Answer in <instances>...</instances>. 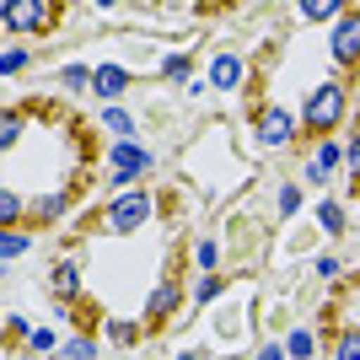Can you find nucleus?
I'll use <instances>...</instances> for the list:
<instances>
[{
	"mask_svg": "<svg viewBox=\"0 0 360 360\" xmlns=\"http://www.w3.org/2000/svg\"><path fill=\"white\" fill-rule=\"evenodd\" d=\"M6 22H11V27H49V6L44 0H27V6H6Z\"/></svg>",
	"mask_w": 360,
	"mask_h": 360,
	"instance_id": "obj_6",
	"label": "nucleus"
},
{
	"mask_svg": "<svg viewBox=\"0 0 360 360\" xmlns=\"http://www.w3.org/2000/svg\"><path fill=\"white\" fill-rule=\"evenodd\" d=\"M333 60L339 65L360 60V22H339V32H333Z\"/></svg>",
	"mask_w": 360,
	"mask_h": 360,
	"instance_id": "obj_5",
	"label": "nucleus"
},
{
	"mask_svg": "<svg viewBox=\"0 0 360 360\" xmlns=\"http://www.w3.org/2000/svg\"><path fill=\"white\" fill-rule=\"evenodd\" d=\"M333 360H360V328H349L345 339H339V349H333Z\"/></svg>",
	"mask_w": 360,
	"mask_h": 360,
	"instance_id": "obj_10",
	"label": "nucleus"
},
{
	"mask_svg": "<svg viewBox=\"0 0 360 360\" xmlns=\"http://www.w3.org/2000/svg\"><path fill=\"white\" fill-rule=\"evenodd\" d=\"M333 162H339V146H323V150L312 156V178H328V167H333Z\"/></svg>",
	"mask_w": 360,
	"mask_h": 360,
	"instance_id": "obj_11",
	"label": "nucleus"
},
{
	"mask_svg": "<svg viewBox=\"0 0 360 360\" xmlns=\"http://www.w3.org/2000/svg\"><path fill=\"white\" fill-rule=\"evenodd\" d=\"M0 253H6V258H22V253H27V237H16V231H6V242H0Z\"/></svg>",
	"mask_w": 360,
	"mask_h": 360,
	"instance_id": "obj_16",
	"label": "nucleus"
},
{
	"mask_svg": "<svg viewBox=\"0 0 360 360\" xmlns=\"http://www.w3.org/2000/svg\"><path fill=\"white\" fill-rule=\"evenodd\" d=\"M91 81H97V91H103V97H119V91L129 86V75H124L119 65H103V70L91 75Z\"/></svg>",
	"mask_w": 360,
	"mask_h": 360,
	"instance_id": "obj_7",
	"label": "nucleus"
},
{
	"mask_svg": "<svg viewBox=\"0 0 360 360\" xmlns=\"http://www.w3.org/2000/svg\"><path fill=\"white\" fill-rule=\"evenodd\" d=\"M258 360H285V349H280V345H269V349H264Z\"/></svg>",
	"mask_w": 360,
	"mask_h": 360,
	"instance_id": "obj_20",
	"label": "nucleus"
},
{
	"mask_svg": "<svg viewBox=\"0 0 360 360\" xmlns=\"http://www.w3.org/2000/svg\"><path fill=\"white\" fill-rule=\"evenodd\" d=\"M150 221V194H119L113 199V210H108V226L119 231V237H129L135 226Z\"/></svg>",
	"mask_w": 360,
	"mask_h": 360,
	"instance_id": "obj_1",
	"label": "nucleus"
},
{
	"mask_svg": "<svg viewBox=\"0 0 360 360\" xmlns=\"http://www.w3.org/2000/svg\"><path fill=\"white\" fill-rule=\"evenodd\" d=\"M349 162H355V172H360V135L349 140Z\"/></svg>",
	"mask_w": 360,
	"mask_h": 360,
	"instance_id": "obj_21",
	"label": "nucleus"
},
{
	"mask_svg": "<svg viewBox=\"0 0 360 360\" xmlns=\"http://www.w3.org/2000/svg\"><path fill=\"white\" fill-rule=\"evenodd\" d=\"M22 65H27V49H6V60H0V70H6V75H16Z\"/></svg>",
	"mask_w": 360,
	"mask_h": 360,
	"instance_id": "obj_14",
	"label": "nucleus"
},
{
	"mask_svg": "<svg viewBox=\"0 0 360 360\" xmlns=\"http://www.w3.org/2000/svg\"><path fill=\"white\" fill-rule=\"evenodd\" d=\"M16 215H22V199L6 188V194H0V221H16Z\"/></svg>",
	"mask_w": 360,
	"mask_h": 360,
	"instance_id": "obj_15",
	"label": "nucleus"
},
{
	"mask_svg": "<svg viewBox=\"0 0 360 360\" xmlns=\"http://www.w3.org/2000/svg\"><path fill=\"white\" fill-rule=\"evenodd\" d=\"M183 360H194V355H183Z\"/></svg>",
	"mask_w": 360,
	"mask_h": 360,
	"instance_id": "obj_22",
	"label": "nucleus"
},
{
	"mask_svg": "<svg viewBox=\"0 0 360 360\" xmlns=\"http://www.w3.org/2000/svg\"><path fill=\"white\" fill-rule=\"evenodd\" d=\"M339 113H345V91L339 86H317L312 97H307V124H312V129L339 124Z\"/></svg>",
	"mask_w": 360,
	"mask_h": 360,
	"instance_id": "obj_2",
	"label": "nucleus"
},
{
	"mask_svg": "<svg viewBox=\"0 0 360 360\" xmlns=\"http://www.w3.org/2000/svg\"><path fill=\"white\" fill-rule=\"evenodd\" d=\"M210 81H215V86H237V81H242V65H237V54H221V60H215V70H210Z\"/></svg>",
	"mask_w": 360,
	"mask_h": 360,
	"instance_id": "obj_8",
	"label": "nucleus"
},
{
	"mask_svg": "<svg viewBox=\"0 0 360 360\" xmlns=\"http://www.w3.org/2000/svg\"><path fill=\"white\" fill-rule=\"evenodd\" d=\"M172 307H178V285H162L156 296H150V317H167Z\"/></svg>",
	"mask_w": 360,
	"mask_h": 360,
	"instance_id": "obj_9",
	"label": "nucleus"
},
{
	"mask_svg": "<svg viewBox=\"0 0 360 360\" xmlns=\"http://www.w3.org/2000/svg\"><path fill=\"white\" fill-rule=\"evenodd\" d=\"M146 167H150V150H140L135 140L113 146V183H129L135 172H146Z\"/></svg>",
	"mask_w": 360,
	"mask_h": 360,
	"instance_id": "obj_3",
	"label": "nucleus"
},
{
	"mask_svg": "<svg viewBox=\"0 0 360 360\" xmlns=\"http://www.w3.org/2000/svg\"><path fill=\"white\" fill-rule=\"evenodd\" d=\"M290 355H312V333H307V328L290 333Z\"/></svg>",
	"mask_w": 360,
	"mask_h": 360,
	"instance_id": "obj_18",
	"label": "nucleus"
},
{
	"mask_svg": "<svg viewBox=\"0 0 360 360\" xmlns=\"http://www.w3.org/2000/svg\"><path fill=\"white\" fill-rule=\"evenodd\" d=\"M162 70H167V75H172V81H183V75H188V60H183V54H172V60H167V65H162Z\"/></svg>",
	"mask_w": 360,
	"mask_h": 360,
	"instance_id": "obj_19",
	"label": "nucleus"
},
{
	"mask_svg": "<svg viewBox=\"0 0 360 360\" xmlns=\"http://www.w3.org/2000/svg\"><path fill=\"white\" fill-rule=\"evenodd\" d=\"M258 140H264V146H285V140H290V113L264 108V119H258Z\"/></svg>",
	"mask_w": 360,
	"mask_h": 360,
	"instance_id": "obj_4",
	"label": "nucleus"
},
{
	"mask_svg": "<svg viewBox=\"0 0 360 360\" xmlns=\"http://www.w3.org/2000/svg\"><path fill=\"white\" fill-rule=\"evenodd\" d=\"M301 11L312 16V22H323V16H339V6H333V0H307Z\"/></svg>",
	"mask_w": 360,
	"mask_h": 360,
	"instance_id": "obj_13",
	"label": "nucleus"
},
{
	"mask_svg": "<svg viewBox=\"0 0 360 360\" xmlns=\"http://www.w3.org/2000/svg\"><path fill=\"white\" fill-rule=\"evenodd\" d=\"M65 355H70V360H91L97 349H91V339H70V345H65Z\"/></svg>",
	"mask_w": 360,
	"mask_h": 360,
	"instance_id": "obj_17",
	"label": "nucleus"
},
{
	"mask_svg": "<svg viewBox=\"0 0 360 360\" xmlns=\"http://www.w3.org/2000/svg\"><path fill=\"white\" fill-rule=\"evenodd\" d=\"M317 226H323V231H339V226H345V210H339V205H323V210H317Z\"/></svg>",
	"mask_w": 360,
	"mask_h": 360,
	"instance_id": "obj_12",
	"label": "nucleus"
}]
</instances>
